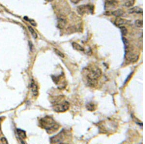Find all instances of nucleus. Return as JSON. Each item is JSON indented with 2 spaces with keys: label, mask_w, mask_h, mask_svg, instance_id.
I'll list each match as a JSON object with an SVG mask.
<instances>
[{
  "label": "nucleus",
  "mask_w": 145,
  "mask_h": 144,
  "mask_svg": "<svg viewBox=\"0 0 145 144\" xmlns=\"http://www.w3.org/2000/svg\"><path fill=\"white\" fill-rule=\"evenodd\" d=\"M119 5L118 0H106L105 2V9L106 11L109 12L114 10Z\"/></svg>",
  "instance_id": "39448f33"
},
{
  "label": "nucleus",
  "mask_w": 145,
  "mask_h": 144,
  "mask_svg": "<svg viewBox=\"0 0 145 144\" xmlns=\"http://www.w3.org/2000/svg\"><path fill=\"white\" fill-rule=\"evenodd\" d=\"M72 47L74 49V50L82 51H85L84 48L78 43H76V42H72Z\"/></svg>",
  "instance_id": "ddd939ff"
},
{
  "label": "nucleus",
  "mask_w": 145,
  "mask_h": 144,
  "mask_svg": "<svg viewBox=\"0 0 145 144\" xmlns=\"http://www.w3.org/2000/svg\"><path fill=\"white\" fill-rule=\"evenodd\" d=\"M125 57L127 59L131 62L136 61L137 59L138 58V55H137L132 51H125Z\"/></svg>",
  "instance_id": "0eeeda50"
},
{
  "label": "nucleus",
  "mask_w": 145,
  "mask_h": 144,
  "mask_svg": "<svg viewBox=\"0 0 145 144\" xmlns=\"http://www.w3.org/2000/svg\"><path fill=\"white\" fill-rule=\"evenodd\" d=\"M31 92H32L33 96H37L38 94V86L35 84V82L33 81L31 82Z\"/></svg>",
  "instance_id": "9b49d317"
},
{
  "label": "nucleus",
  "mask_w": 145,
  "mask_h": 144,
  "mask_svg": "<svg viewBox=\"0 0 145 144\" xmlns=\"http://www.w3.org/2000/svg\"><path fill=\"white\" fill-rule=\"evenodd\" d=\"M46 1L48 2H52V1H53V0H45Z\"/></svg>",
  "instance_id": "b1692460"
},
{
  "label": "nucleus",
  "mask_w": 145,
  "mask_h": 144,
  "mask_svg": "<svg viewBox=\"0 0 145 144\" xmlns=\"http://www.w3.org/2000/svg\"><path fill=\"white\" fill-rule=\"evenodd\" d=\"M119 28L120 29L121 33L122 36H126L127 35L128 33V30L125 27L122 26L120 27Z\"/></svg>",
  "instance_id": "6ab92c4d"
},
{
  "label": "nucleus",
  "mask_w": 145,
  "mask_h": 144,
  "mask_svg": "<svg viewBox=\"0 0 145 144\" xmlns=\"http://www.w3.org/2000/svg\"><path fill=\"white\" fill-rule=\"evenodd\" d=\"M0 144H8L7 139L5 137L0 138Z\"/></svg>",
  "instance_id": "412c9836"
},
{
  "label": "nucleus",
  "mask_w": 145,
  "mask_h": 144,
  "mask_svg": "<svg viewBox=\"0 0 145 144\" xmlns=\"http://www.w3.org/2000/svg\"><path fill=\"white\" fill-rule=\"evenodd\" d=\"M133 72H132V73H130V74L129 75L128 77H127V79H126V80H125V81L124 82V84H126V83H127V81H128L130 79L131 77H132V74H133Z\"/></svg>",
  "instance_id": "4be33fe9"
},
{
  "label": "nucleus",
  "mask_w": 145,
  "mask_h": 144,
  "mask_svg": "<svg viewBox=\"0 0 145 144\" xmlns=\"http://www.w3.org/2000/svg\"><path fill=\"white\" fill-rule=\"evenodd\" d=\"M71 2L72 3H74V4H76V3H78L81 0H70Z\"/></svg>",
  "instance_id": "5701e85b"
},
{
  "label": "nucleus",
  "mask_w": 145,
  "mask_h": 144,
  "mask_svg": "<svg viewBox=\"0 0 145 144\" xmlns=\"http://www.w3.org/2000/svg\"><path fill=\"white\" fill-rule=\"evenodd\" d=\"M135 25L138 28H142L143 26V21L142 20H137L135 21Z\"/></svg>",
  "instance_id": "a211bd4d"
},
{
  "label": "nucleus",
  "mask_w": 145,
  "mask_h": 144,
  "mask_svg": "<svg viewBox=\"0 0 145 144\" xmlns=\"http://www.w3.org/2000/svg\"><path fill=\"white\" fill-rule=\"evenodd\" d=\"M70 107L69 103L66 101H59L53 105V110L57 113H63L67 111Z\"/></svg>",
  "instance_id": "7ed1b4c3"
},
{
  "label": "nucleus",
  "mask_w": 145,
  "mask_h": 144,
  "mask_svg": "<svg viewBox=\"0 0 145 144\" xmlns=\"http://www.w3.org/2000/svg\"><path fill=\"white\" fill-rule=\"evenodd\" d=\"M86 107L88 110L91 111V112L95 111V110L96 109V106L95 105H94V103H87V105H86Z\"/></svg>",
  "instance_id": "4468645a"
},
{
  "label": "nucleus",
  "mask_w": 145,
  "mask_h": 144,
  "mask_svg": "<svg viewBox=\"0 0 145 144\" xmlns=\"http://www.w3.org/2000/svg\"><path fill=\"white\" fill-rule=\"evenodd\" d=\"M54 51L57 55L59 56V57H61V58L64 57V55L61 53V51H59V50H57L56 49H54Z\"/></svg>",
  "instance_id": "aec40b11"
},
{
  "label": "nucleus",
  "mask_w": 145,
  "mask_h": 144,
  "mask_svg": "<svg viewBox=\"0 0 145 144\" xmlns=\"http://www.w3.org/2000/svg\"><path fill=\"white\" fill-rule=\"evenodd\" d=\"M28 29L29 30L30 33L31 34V36H33V38L35 39H36L37 38V34L36 33V32L34 30V29L32 27L29 26H28Z\"/></svg>",
  "instance_id": "dca6fc26"
},
{
  "label": "nucleus",
  "mask_w": 145,
  "mask_h": 144,
  "mask_svg": "<svg viewBox=\"0 0 145 144\" xmlns=\"http://www.w3.org/2000/svg\"><path fill=\"white\" fill-rule=\"evenodd\" d=\"M135 3V0H127L124 4V6L127 7H130Z\"/></svg>",
  "instance_id": "f3484780"
},
{
  "label": "nucleus",
  "mask_w": 145,
  "mask_h": 144,
  "mask_svg": "<svg viewBox=\"0 0 145 144\" xmlns=\"http://www.w3.org/2000/svg\"><path fill=\"white\" fill-rule=\"evenodd\" d=\"M67 24V20L63 18H59L57 22V27L61 29L64 28Z\"/></svg>",
  "instance_id": "9d476101"
},
{
  "label": "nucleus",
  "mask_w": 145,
  "mask_h": 144,
  "mask_svg": "<svg viewBox=\"0 0 145 144\" xmlns=\"http://www.w3.org/2000/svg\"><path fill=\"white\" fill-rule=\"evenodd\" d=\"M65 134L64 130L61 131L58 134L50 138L51 143H61V141H63L65 138Z\"/></svg>",
  "instance_id": "423d86ee"
},
{
  "label": "nucleus",
  "mask_w": 145,
  "mask_h": 144,
  "mask_svg": "<svg viewBox=\"0 0 145 144\" xmlns=\"http://www.w3.org/2000/svg\"><path fill=\"white\" fill-rule=\"evenodd\" d=\"M111 13H109L108 12H106V15H112L114 16L117 17H120L122 16L124 14V11L122 9H118L117 10H115L113 11L110 12Z\"/></svg>",
  "instance_id": "6e6552de"
},
{
  "label": "nucleus",
  "mask_w": 145,
  "mask_h": 144,
  "mask_svg": "<svg viewBox=\"0 0 145 144\" xmlns=\"http://www.w3.org/2000/svg\"><path fill=\"white\" fill-rule=\"evenodd\" d=\"M77 11L78 13L81 16H83L86 14H93L94 11V7L90 5H79L77 8Z\"/></svg>",
  "instance_id": "20e7f679"
},
{
  "label": "nucleus",
  "mask_w": 145,
  "mask_h": 144,
  "mask_svg": "<svg viewBox=\"0 0 145 144\" xmlns=\"http://www.w3.org/2000/svg\"><path fill=\"white\" fill-rule=\"evenodd\" d=\"M40 126L46 130L49 134H52L56 132L59 129V125L50 116H46L42 118L39 121Z\"/></svg>",
  "instance_id": "f03ea898"
},
{
  "label": "nucleus",
  "mask_w": 145,
  "mask_h": 144,
  "mask_svg": "<svg viewBox=\"0 0 145 144\" xmlns=\"http://www.w3.org/2000/svg\"><path fill=\"white\" fill-rule=\"evenodd\" d=\"M128 20L123 18H120V17H117L114 22V24H115L117 26L120 27L122 26L123 25L125 24L128 22Z\"/></svg>",
  "instance_id": "1a4fd4ad"
},
{
  "label": "nucleus",
  "mask_w": 145,
  "mask_h": 144,
  "mask_svg": "<svg viewBox=\"0 0 145 144\" xmlns=\"http://www.w3.org/2000/svg\"><path fill=\"white\" fill-rule=\"evenodd\" d=\"M17 133L20 137L22 139H25L26 138V134L25 131L20 129H17Z\"/></svg>",
  "instance_id": "2eb2a0df"
},
{
  "label": "nucleus",
  "mask_w": 145,
  "mask_h": 144,
  "mask_svg": "<svg viewBox=\"0 0 145 144\" xmlns=\"http://www.w3.org/2000/svg\"><path fill=\"white\" fill-rule=\"evenodd\" d=\"M0 133H1V124H0Z\"/></svg>",
  "instance_id": "393cba45"
},
{
  "label": "nucleus",
  "mask_w": 145,
  "mask_h": 144,
  "mask_svg": "<svg viewBox=\"0 0 145 144\" xmlns=\"http://www.w3.org/2000/svg\"><path fill=\"white\" fill-rule=\"evenodd\" d=\"M129 13L140 14L143 13V9L140 7H136L131 8L128 10Z\"/></svg>",
  "instance_id": "f8f14e48"
},
{
  "label": "nucleus",
  "mask_w": 145,
  "mask_h": 144,
  "mask_svg": "<svg viewBox=\"0 0 145 144\" xmlns=\"http://www.w3.org/2000/svg\"><path fill=\"white\" fill-rule=\"evenodd\" d=\"M102 74L101 70L98 67L90 66L85 68L83 70V77L86 85L90 87L96 86Z\"/></svg>",
  "instance_id": "f257e3e1"
}]
</instances>
